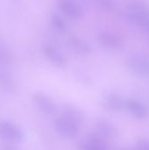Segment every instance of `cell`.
Wrapping results in <instances>:
<instances>
[{"label": "cell", "mask_w": 149, "mask_h": 150, "mask_svg": "<svg viewBox=\"0 0 149 150\" xmlns=\"http://www.w3.org/2000/svg\"><path fill=\"white\" fill-rule=\"evenodd\" d=\"M51 23L53 26L59 32H65L67 30V24L64 19L58 14H53L51 16Z\"/></svg>", "instance_id": "15"}, {"label": "cell", "mask_w": 149, "mask_h": 150, "mask_svg": "<svg viewBox=\"0 0 149 150\" xmlns=\"http://www.w3.org/2000/svg\"><path fill=\"white\" fill-rule=\"evenodd\" d=\"M12 61V54L2 43H0V64L6 65Z\"/></svg>", "instance_id": "16"}, {"label": "cell", "mask_w": 149, "mask_h": 150, "mask_svg": "<svg viewBox=\"0 0 149 150\" xmlns=\"http://www.w3.org/2000/svg\"><path fill=\"white\" fill-rule=\"evenodd\" d=\"M35 108L46 116H56L59 112L58 105L54 100L43 92H36L32 97Z\"/></svg>", "instance_id": "3"}, {"label": "cell", "mask_w": 149, "mask_h": 150, "mask_svg": "<svg viewBox=\"0 0 149 150\" xmlns=\"http://www.w3.org/2000/svg\"><path fill=\"white\" fill-rule=\"evenodd\" d=\"M3 150H18L16 147H14V145H7L4 147Z\"/></svg>", "instance_id": "19"}, {"label": "cell", "mask_w": 149, "mask_h": 150, "mask_svg": "<svg viewBox=\"0 0 149 150\" xmlns=\"http://www.w3.org/2000/svg\"><path fill=\"white\" fill-rule=\"evenodd\" d=\"M109 142L91 132L81 140L78 150H109Z\"/></svg>", "instance_id": "8"}, {"label": "cell", "mask_w": 149, "mask_h": 150, "mask_svg": "<svg viewBox=\"0 0 149 150\" xmlns=\"http://www.w3.org/2000/svg\"><path fill=\"white\" fill-rule=\"evenodd\" d=\"M59 8L69 18L79 19L83 16L81 6L75 0H59Z\"/></svg>", "instance_id": "10"}, {"label": "cell", "mask_w": 149, "mask_h": 150, "mask_svg": "<svg viewBox=\"0 0 149 150\" xmlns=\"http://www.w3.org/2000/svg\"><path fill=\"white\" fill-rule=\"evenodd\" d=\"M134 150H149V139L148 138H141L139 139L135 146L133 148Z\"/></svg>", "instance_id": "17"}, {"label": "cell", "mask_w": 149, "mask_h": 150, "mask_svg": "<svg viewBox=\"0 0 149 150\" xmlns=\"http://www.w3.org/2000/svg\"><path fill=\"white\" fill-rule=\"evenodd\" d=\"M129 69L136 76L149 77V55L143 53H137L131 55L127 60Z\"/></svg>", "instance_id": "4"}, {"label": "cell", "mask_w": 149, "mask_h": 150, "mask_svg": "<svg viewBox=\"0 0 149 150\" xmlns=\"http://www.w3.org/2000/svg\"><path fill=\"white\" fill-rule=\"evenodd\" d=\"M128 18L133 23L142 26L149 33V11L143 4L139 2L131 4Z\"/></svg>", "instance_id": "5"}, {"label": "cell", "mask_w": 149, "mask_h": 150, "mask_svg": "<svg viewBox=\"0 0 149 150\" xmlns=\"http://www.w3.org/2000/svg\"><path fill=\"white\" fill-rule=\"evenodd\" d=\"M83 121L82 111L72 105H67L57 113L54 120V129L60 137L73 140L79 135Z\"/></svg>", "instance_id": "1"}, {"label": "cell", "mask_w": 149, "mask_h": 150, "mask_svg": "<svg viewBox=\"0 0 149 150\" xmlns=\"http://www.w3.org/2000/svg\"><path fill=\"white\" fill-rule=\"evenodd\" d=\"M43 54L46 58L57 68H63L67 64V60L63 54L51 45H45L43 47Z\"/></svg>", "instance_id": "11"}, {"label": "cell", "mask_w": 149, "mask_h": 150, "mask_svg": "<svg viewBox=\"0 0 149 150\" xmlns=\"http://www.w3.org/2000/svg\"><path fill=\"white\" fill-rule=\"evenodd\" d=\"M25 137L21 127L11 120H0V140L7 145H16Z\"/></svg>", "instance_id": "2"}, {"label": "cell", "mask_w": 149, "mask_h": 150, "mask_svg": "<svg viewBox=\"0 0 149 150\" xmlns=\"http://www.w3.org/2000/svg\"><path fill=\"white\" fill-rule=\"evenodd\" d=\"M121 150H134L133 149H123Z\"/></svg>", "instance_id": "20"}, {"label": "cell", "mask_w": 149, "mask_h": 150, "mask_svg": "<svg viewBox=\"0 0 149 150\" xmlns=\"http://www.w3.org/2000/svg\"><path fill=\"white\" fill-rule=\"evenodd\" d=\"M95 2L102 9L106 10V11H111L114 7V3L112 0H95Z\"/></svg>", "instance_id": "18"}, {"label": "cell", "mask_w": 149, "mask_h": 150, "mask_svg": "<svg viewBox=\"0 0 149 150\" xmlns=\"http://www.w3.org/2000/svg\"><path fill=\"white\" fill-rule=\"evenodd\" d=\"M125 111L127 112L133 118L139 120L147 119L149 114L148 106L141 100L135 98H126Z\"/></svg>", "instance_id": "7"}, {"label": "cell", "mask_w": 149, "mask_h": 150, "mask_svg": "<svg viewBox=\"0 0 149 150\" xmlns=\"http://www.w3.org/2000/svg\"><path fill=\"white\" fill-rule=\"evenodd\" d=\"M97 40L102 47L110 50H117L122 46L121 40L117 35L108 32L99 33L97 36Z\"/></svg>", "instance_id": "12"}, {"label": "cell", "mask_w": 149, "mask_h": 150, "mask_svg": "<svg viewBox=\"0 0 149 150\" xmlns=\"http://www.w3.org/2000/svg\"><path fill=\"white\" fill-rule=\"evenodd\" d=\"M125 103L126 98L118 93H109L103 100L104 107L113 112H120L125 111Z\"/></svg>", "instance_id": "9"}, {"label": "cell", "mask_w": 149, "mask_h": 150, "mask_svg": "<svg viewBox=\"0 0 149 150\" xmlns=\"http://www.w3.org/2000/svg\"><path fill=\"white\" fill-rule=\"evenodd\" d=\"M93 133L106 141L107 142H111L118 137V128L115 127L113 123L107 120L99 119L97 120L93 127Z\"/></svg>", "instance_id": "6"}, {"label": "cell", "mask_w": 149, "mask_h": 150, "mask_svg": "<svg viewBox=\"0 0 149 150\" xmlns=\"http://www.w3.org/2000/svg\"><path fill=\"white\" fill-rule=\"evenodd\" d=\"M0 89L8 93L14 92L16 89L15 80L11 73L5 68V65L0 64Z\"/></svg>", "instance_id": "13"}, {"label": "cell", "mask_w": 149, "mask_h": 150, "mask_svg": "<svg viewBox=\"0 0 149 150\" xmlns=\"http://www.w3.org/2000/svg\"><path fill=\"white\" fill-rule=\"evenodd\" d=\"M69 46L76 54L82 56H86L91 53V47L88 42L75 36L69 39Z\"/></svg>", "instance_id": "14"}]
</instances>
